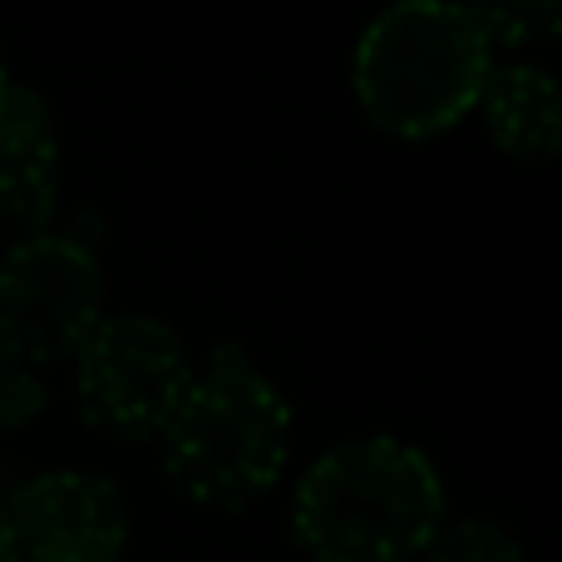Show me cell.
I'll return each instance as SVG.
<instances>
[{"label": "cell", "instance_id": "cell-1", "mask_svg": "<svg viewBox=\"0 0 562 562\" xmlns=\"http://www.w3.org/2000/svg\"><path fill=\"white\" fill-rule=\"evenodd\" d=\"M445 524V479L390 435L326 449L291 494V533L316 562H409Z\"/></svg>", "mask_w": 562, "mask_h": 562}, {"label": "cell", "instance_id": "cell-5", "mask_svg": "<svg viewBox=\"0 0 562 562\" xmlns=\"http://www.w3.org/2000/svg\"><path fill=\"white\" fill-rule=\"evenodd\" d=\"M104 321L99 257L75 237L45 233L35 243L5 247L0 257V346L30 366L75 360L89 330Z\"/></svg>", "mask_w": 562, "mask_h": 562}, {"label": "cell", "instance_id": "cell-12", "mask_svg": "<svg viewBox=\"0 0 562 562\" xmlns=\"http://www.w3.org/2000/svg\"><path fill=\"white\" fill-rule=\"evenodd\" d=\"M0 562H20L15 543H10V528H5V518H0Z\"/></svg>", "mask_w": 562, "mask_h": 562}, {"label": "cell", "instance_id": "cell-11", "mask_svg": "<svg viewBox=\"0 0 562 562\" xmlns=\"http://www.w3.org/2000/svg\"><path fill=\"white\" fill-rule=\"evenodd\" d=\"M45 405H49L45 370L0 346V435H15V429L35 425L45 415Z\"/></svg>", "mask_w": 562, "mask_h": 562}, {"label": "cell", "instance_id": "cell-6", "mask_svg": "<svg viewBox=\"0 0 562 562\" xmlns=\"http://www.w3.org/2000/svg\"><path fill=\"white\" fill-rule=\"evenodd\" d=\"M20 562H119L128 504L114 479L89 469L35 474L0 504Z\"/></svg>", "mask_w": 562, "mask_h": 562}, {"label": "cell", "instance_id": "cell-9", "mask_svg": "<svg viewBox=\"0 0 562 562\" xmlns=\"http://www.w3.org/2000/svg\"><path fill=\"white\" fill-rule=\"evenodd\" d=\"M425 562H528L524 543L494 518H454L439 524L429 548L419 553Z\"/></svg>", "mask_w": 562, "mask_h": 562}, {"label": "cell", "instance_id": "cell-2", "mask_svg": "<svg viewBox=\"0 0 562 562\" xmlns=\"http://www.w3.org/2000/svg\"><path fill=\"white\" fill-rule=\"evenodd\" d=\"M158 449L168 484L188 504L237 514L267 498L286 474L291 405L247 350L217 346L164 425Z\"/></svg>", "mask_w": 562, "mask_h": 562}, {"label": "cell", "instance_id": "cell-4", "mask_svg": "<svg viewBox=\"0 0 562 562\" xmlns=\"http://www.w3.org/2000/svg\"><path fill=\"white\" fill-rule=\"evenodd\" d=\"M79 415L109 439H158L183 405L198 366L183 336L148 311L104 316L75 350Z\"/></svg>", "mask_w": 562, "mask_h": 562}, {"label": "cell", "instance_id": "cell-3", "mask_svg": "<svg viewBox=\"0 0 562 562\" xmlns=\"http://www.w3.org/2000/svg\"><path fill=\"white\" fill-rule=\"evenodd\" d=\"M494 45L474 5L405 0L366 25L350 59L356 104L390 138H435L479 104Z\"/></svg>", "mask_w": 562, "mask_h": 562}, {"label": "cell", "instance_id": "cell-7", "mask_svg": "<svg viewBox=\"0 0 562 562\" xmlns=\"http://www.w3.org/2000/svg\"><path fill=\"white\" fill-rule=\"evenodd\" d=\"M59 213V134L35 89L0 99V247L35 243Z\"/></svg>", "mask_w": 562, "mask_h": 562}, {"label": "cell", "instance_id": "cell-10", "mask_svg": "<svg viewBox=\"0 0 562 562\" xmlns=\"http://www.w3.org/2000/svg\"><path fill=\"white\" fill-rule=\"evenodd\" d=\"M474 15L494 49L543 45V40H553L562 30L558 0H504V5H474Z\"/></svg>", "mask_w": 562, "mask_h": 562}, {"label": "cell", "instance_id": "cell-13", "mask_svg": "<svg viewBox=\"0 0 562 562\" xmlns=\"http://www.w3.org/2000/svg\"><path fill=\"white\" fill-rule=\"evenodd\" d=\"M5 89H10V75H5V65H0V99H5Z\"/></svg>", "mask_w": 562, "mask_h": 562}, {"label": "cell", "instance_id": "cell-8", "mask_svg": "<svg viewBox=\"0 0 562 562\" xmlns=\"http://www.w3.org/2000/svg\"><path fill=\"white\" fill-rule=\"evenodd\" d=\"M479 104L488 138L518 164H548L562 148V94L543 65H494Z\"/></svg>", "mask_w": 562, "mask_h": 562}]
</instances>
